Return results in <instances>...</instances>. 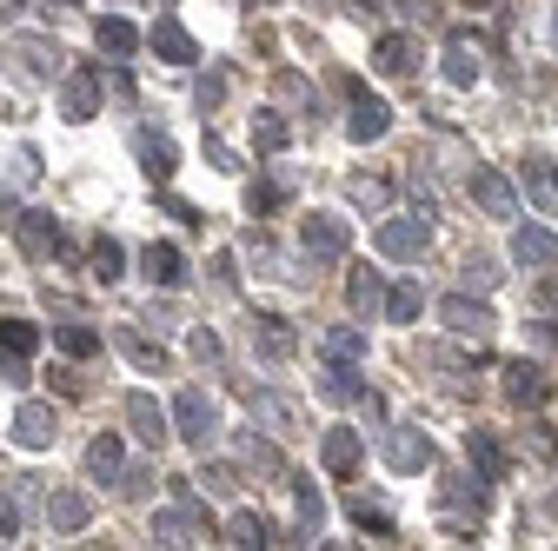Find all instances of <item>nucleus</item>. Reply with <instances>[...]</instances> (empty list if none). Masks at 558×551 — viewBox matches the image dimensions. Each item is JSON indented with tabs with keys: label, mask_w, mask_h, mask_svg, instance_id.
Segmentation results:
<instances>
[{
	"label": "nucleus",
	"mask_w": 558,
	"mask_h": 551,
	"mask_svg": "<svg viewBox=\"0 0 558 551\" xmlns=\"http://www.w3.org/2000/svg\"><path fill=\"white\" fill-rule=\"evenodd\" d=\"M246 412H253V426L272 432V439H300L306 432V405L293 392H279V385H253L246 392Z\"/></svg>",
	"instance_id": "f257e3e1"
},
{
	"label": "nucleus",
	"mask_w": 558,
	"mask_h": 551,
	"mask_svg": "<svg viewBox=\"0 0 558 551\" xmlns=\"http://www.w3.org/2000/svg\"><path fill=\"white\" fill-rule=\"evenodd\" d=\"M206 538H214V525H206L199 499L180 486V499L154 512V544H173V551H180V544H206Z\"/></svg>",
	"instance_id": "f03ea898"
},
{
	"label": "nucleus",
	"mask_w": 558,
	"mask_h": 551,
	"mask_svg": "<svg viewBox=\"0 0 558 551\" xmlns=\"http://www.w3.org/2000/svg\"><path fill=\"white\" fill-rule=\"evenodd\" d=\"M300 246H306V259L332 266V259L353 253V226H345L339 213H306V220H300Z\"/></svg>",
	"instance_id": "7ed1b4c3"
},
{
	"label": "nucleus",
	"mask_w": 558,
	"mask_h": 551,
	"mask_svg": "<svg viewBox=\"0 0 558 551\" xmlns=\"http://www.w3.org/2000/svg\"><path fill=\"white\" fill-rule=\"evenodd\" d=\"M220 432V412H214V399H206L199 385H186L180 399H173V439H186V445H206Z\"/></svg>",
	"instance_id": "20e7f679"
},
{
	"label": "nucleus",
	"mask_w": 558,
	"mask_h": 551,
	"mask_svg": "<svg viewBox=\"0 0 558 551\" xmlns=\"http://www.w3.org/2000/svg\"><path fill=\"white\" fill-rule=\"evenodd\" d=\"M439 319H446V332L452 339H472V346H485V339H493V306L485 299H472V293H452V299H439Z\"/></svg>",
	"instance_id": "39448f33"
},
{
	"label": "nucleus",
	"mask_w": 558,
	"mask_h": 551,
	"mask_svg": "<svg viewBox=\"0 0 558 551\" xmlns=\"http://www.w3.org/2000/svg\"><path fill=\"white\" fill-rule=\"evenodd\" d=\"M14 445L21 452H47L53 439H60V405H47V399H27V405H14Z\"/></svg>",
	"instance_id": "423d86ee"
},
{
	"label": "nucleus",
	"mask_w": 558,
	"mask_h": 551,
	"mask_svg": "<svg viewBox=\"0 0 558 551\" xmlns=\"http://www.w3.org/2000/svg\"><path fill=\"white\" fill-rule=\"evenodd\" d=\"M472 206L485 220H519V186L499 167H472Z\"/></svg>",
	"instance_id": "0eeeda50"
},
{
	"label": "nucleus",
	"mask_w": 558,
	"mask_h": 551,
	"mask_svg": "<svg viewBox=\"0 0 558 551\" xmlns=\"http://www.w3.org/2000/svg\"><path fill=\"white\" fill-rule=\"evenodd\" d=\"M14 240H21V253L40 266V259H53V253H60V220L47 213V206H27V213L14 220Z\"/></svg>",
	"instance_id": "6e6552de"
},
{
	"label": "nucleus",
	"mask_w": 558,
	"mask_h": 551,
	"mask_svg": "<svg viewBox=\"0 0 558 551\" xmlns=\"http://www.w3.org/2000/svg\"><path fill=\"white\" fill-rule=\"evenodd\" d=\"M100 113V66H74L66 74V87H60V120H94Z\"/></svg>",
	"instance_id": "1a4fd4ad"
},
{
	"label": "nucleus",
	"mask_w": 558,
	"mask_h": 551,
	"mask_svg": "<svg viewBox=\"0 0 558 551\" xmlns=\"http://www.w3.org/2000/svg\"><path fill=\"white\" fill-rule=\"evenodd\" d=\"M426 246H433V220H418V213L379 226V253H386V259H418Z\"/></svg>",
	"instance_id": "9d476101"
},
{
	"label": "nucleus",
	"mask_w": 558,
	"mask_h": 551,
	"mask_svg": "<svg viewBox=\"0 0 558 551\" xmlns=\"http://www.w3.org/2000/svg\"><path fill=\"white\" fill-rule=\"evenodd\" d=\"M386 465L405 472V478L426 472V465H433V439L418 432V426H392V432H386Z\"/></svg>",
	"instance_id": "9b49d317"
},
{
	"label": "nucleus",
	"mask_w": 558,
	"mask_h": 551,
	"mask_svg": "<svg viewBox=\"0 0 558 551\" xmlns=\"http://www.w3.org/2000/svg\"><path fill=\"white\" fill-rule=\"evenodd\" d=\"M439 74H446V87H472L478 74H485V53H478V40L472 34H446V66H439Z\"/></svg>",
	"instance_id": "f8f14e48"
},
{
	"label": "nucleus",
	"mask_w": 558,
	"mask_h": 551,
	"mask_svg": "<svg viewBox=\"0 0 558 551\" xmlns=\"http://www.w3.org/2000/svg\"><path fill=\"white\" fill-rule=\"evenodd\" d=\"M386 126H392V107H386L379 94L353 87V120H345V133H353L360 147H373V140H386Z\"/></svg>",
	"instance_id": "ddd939ff"
},
{
	"label": "nucleus",
	"mask_w": 558,
	"mask_h": 551,
	"mask_svg": "<svg viewBox=\"0 0 558 551\" xmlns=\"http://www.w3.org/2000/svg\"><path fill=\"white\" fill-rule=\"evenodd\" d=\"M360 458H366V439H360V432L332 426V432L319 439V465H326L332 478H353V472H360Z\"/></svg>",
	"instance_id": "4468645a"
},
{
	"label": "nucleus",
	"mask_w": 558,
	"mask_h": 551,
	"mask_svg": "<svg viewBox=\"0 0 558 551\" xmlns=\"http://www.w3.org/2000/svg\"><path fill=\"white\" fill-rule=\"evenodd\" d=\"M147 47H154L160 60H173V66H193V60H199V40H193L173 14H160V21L147 27Z\"/></svg>",
	"instance_id": "2eb2a0df"
},
{
	"label": "nucleus",
	"mask_w": 558,
	"mask_h": 551,
	"mask_svg": "<svg viewBox=\"0 0 558 551\" xmlns=\"http://www.w3.org/2000/svg\"><path fill=\"white\" fill-rule=\"evenodd\" d=\"M126 426H133V439L167 445V439H173V412H160L147 392H133V399H126Z\"/></svg>",
	"instance_id": "dca6fc26"
},
{
	"label": "nucleus",
	"mask_w": 558,
	"mask_h": 551,
	"mask_svg": "<svg viewBox=\"0 0 558 551\" xmlns=\"http://www.w3.org/2000/svg\"><path fill=\"white\" fill-rule=\"evenodd\" d=\"M87 525H94V499H87V492L66 486V492L47 499V531H66V538H74V531H87Z\"/></svg>",
	"instance_id": "f3484780"
},
{
	"label": "nucleus",
	"mask_w": 558,
	"mask_h": 551,
	"mask_svg": "<svg viewBox=\"0 0 558 551\" xmlns=\"http://www.w3.org/2000/svg\"><path fill=\"white\" fill-rule=\"evenodd\" d=\"M253 353L279 366V359H293V353H300V332H293L287 319H272V313H259V319H253Z\"/></svg>",
	"instance_id": "a211bd4d"
},
{
	"label": "nucleus",
	"mask_w": 558,
	"mask_h": 551,
	"mask_svg": "<svg viewBox=\"0 0 558 551\" xmlns=\"http://www.w3.org/2000/svg\"><path fill=\"white\" fill-rule=\"evenodd\" d=\"M14 60L27 66L34 81H60V74H66V53H60L53 40H40V34H21V40H14Z\"/></svg>",
	"instance_id": "6ab92c4d"
},
{
	"label": "nucleus",
	"mask_w": 558,
	"mask_h": 551,
	"mask_svg": "<svg viewBox=\"0 0 558 551\" xmlns=\"http://www.w3.org/2000/svg\"><path fill=\"white\" fill-rule=\"evenodd\" d=\"M506 399H512V405H525V412H532V405H545V399H551V379H545V366H532V359H512V366H506Z\"/></svg>",
	"instance_id": "aec40b11"
},
{
	"label": "nucleus",
	"mask_w": 558,
	"mask_h": 551,
	"mask_svg": "<svg viewBox=\"0 0 558 551\" xmlns=\"http://www.w3.org/2000/svg\"><path fill=\"white\" fill-rule=\"evenodd\" d=\"M512 259H519L525 272H551V266H558V233H545V226H519V233H512Z\"/></svg>",
	"instance_id": "412c9836"
},
{
	"label": "nucleus",
	"mask_w": 558,
	"mask_h": 551,
	"mask_svg": "<svg viewBox=\"0 0 558 551\" xmlns=\"http://www.w3.org/2000/svg\"><path fill=\"white\" fill-rule=\"evenodd\" d=\"M525 199L538 206L545 220H558V167H551L545 154H532V160H525Z\"/></svg>",
	"instance_id": "4be33fe9"
},
{
	"label": "nucleus",
	"mask_w": 558,
	"mask_h": 551,
	"mask_svg": "<svg viewBox=\"0 0 558 551\" xmlns=\"http://www.w3.org/2000/svg\"><path fill=\"white\" fill-rule=\"evenodd\" d=\"M140 272H147L154 286H180V280H186V259H180L173 240H154L147 253H140Z\"/></svg>",
	"instance_id": "5701e85b"
},
{
	"label": "nucleus",
	"mask_w": 558,
	"mask_h": 551,
	"mask_svg": "<svg viewBox=\"0 0 558 551\" xmlns=\"http://www.w3.org/2000/svg\"><path fill=\"white\" fill-rule=\"evenodd\" d=\"M140 40H147V34H140L133 21H120V14H100V27H94V47H100L107 60H126V53H140Z\"/></svg>",
	"instance_id": "b1692460"
},
{
	"label": "nucleus",
	"mask_w": 558,
	"mask_h": 551,
	"mask_svg": "<svg viewBox=\"0 0 558 551\" xmlns=\"http://www.w3.org/2000/svg\"><path fill=\"white\" fill-rule=\"evenodd\" d=\"M465 458H472V472L485 478V486H499V478H506V445L493 432H465Z\"/></svg>",
	"instance_id": "393cba45"
},
{
	"label": "nucleus",
	"mask_w": 558,
	"mask_h": 551,
	"mask_svg": "<svg viewBox=\"0 0 558 551\" xmlns=\"http://www.w3.org/2000/svg\"><path fill=\"white\" fill-rule=\"evenodd\" d=\"M113 346H120L140 372H160V366H167V346H160V339H147V332H133V326H113Z\"/></svg>",
	"instance_id": "a878e982"
},
{
	"label": "nucleus",
	"mask_w": 558,
	"mask_h": 551,
	"mask_svg": "<svg viewBox=\"0 0 558 551\" xmlns=\"http://www.w3.org/2000/svg\"><path fill=\"white\" fill-rule=\"evenodd\" d=\"M87 472H94V486H120L126 452H120V439H113V432H100V439L87 445Z\"/></svg>",
	"instance_id": "bb28decb"
},
{
	"label": "nucleus",
	"mask_w": 558,
	"mask_h": 551,
	"mask_svg": "<svg viewBox=\"0 0 558 551\" xmlns=\"http://www.w3.org/2000/svg\"><path fill=\"white\" fill-rule=\"evenodd\" d=\"M293 512H300V544H313L319 525H326V499H319L313 478H293Z\"/></svg>",
	"instance_id": "cd10ccee"
},
{
	"label": "nucleus",
	"mask_w": 558,
	"mask_h": 551,
	"mask_svg": "<svg viewBox=\"0 0 558 551\" xmlns=\"http://www.w3.org/2000/svg\"><path fill=\"white\" fill-rule=\"evenodd\" d=\"M220 544H240V551H259V544H279V538H272V525H266L259 512H233V518H227V531H220Z\"/></svg>",
	"instance_id": "c85d7f7f"
},
{
	"label": "nucleus",
	"mask_w": 558,
	"mask_h": 551,
	"mask_svg": "<svg viewBox=\"0 0 558 551\" xmlns=\"http://www.w3.org/2000/svg\"><path fill=\"white\" fill-rule=\"evenodd\" d=\"M319 353L339 359V366H360V359H366V326H332V332L319 339Z\"/></svg>",
	"instance_id": "c756f323"
},
{
	"label": "nucleus",
	"mask_w": 558,
	"mask_h": 551,
	"mask_svg": "<svg viewBox=\"0 0 558 551\" xmlns=\"http://www.w3.org/2000/svg\"><path fill=\"white\" fill-rule=\"evenodd\" d=\"M360 372L353 366H339V359H326V372H319V399H332V405H360Z\"/></svg>",
	"instance_id": "7c9ffc66"
},
{
	"label": "nucleus",
	"mask_w": 558,
	"mask_h": 551,
	"mask_svg": "<svg viewBox=\"0 0 558 551\" xmlns=\"http://www.w3.org/2000/svg\"><path fill=\"white\" fill-rule=\"evenodd\" d=\"M412 60H418L412 34H379V47H373V66H379V74H412Z\"/></svg>",
	"instance_id": "2f4dec72"
},
{
	"label": "nucleus",
	"mask_w": 558,
	"mask_h": 551,
	"mask_svg": "<svg viewBox=\"0 0 558 551\" xmlns=\"http://www.w3.org/2000/svg\"><path fill=\"white\" fill-rule=\"evenodd\" d=\"M345 299H353V313H360V319H373V313L386 306V280H379V272H366V266H360L353 280H345Z\"/></svg>",
	"instance_id": "473e14b6"
},
{
	"label": "nucleus",
	"mask_w": 558,
	"mask_h": 551,
	"mask_svg": "<svg viewBox=\"0 0 558 551\" xmlns=\"http://www.w3.org/2000/svg\"><path fill=\"white\" fill-rule=\"evenodd\" d=\"M87 266H94V280H100V286H113L120 272H126V253H120V240H113V233H100V240L87 246Z\"/></svg>",
	"instance_id": "72a5a7b5"
},
{
	"label": "nucleus",
	"mask_w": 558,
	"mask_h": 551,
	"mask_svg": "<svg viewBox=\"0 0 558 551\" xmlns=\"http://www.w3.org/2000/svg\"><path fill=\"white\" fill-rule=\"evenodd\" d=\"M53 346H60L66 359H94V353H100V332L81 326V319H66V326H53Z\"/></svg>",
	"instance_id": "f704fd0d"
},
{
	"label": "nucleus",
	"mask_w": 558,
	"mask_h": 551,
	"mask_svg": "<svg viewBox=\"0 0 558 551\" xmlns=\"http://www.w3.org/2000/svg\"><path fill=\"white\" fill-rule=\"evenodd\" d=\"M133 154H140V167H147L154 180L173 173V140H160V133H133Z\"/></svg>",
	"instance_id": "c9c22d12"
},
{
	"label": "nucleus",
	"mask_w": 558,
	"mask_h": 551,
	"mask_svg": "<svg viewBox=\"0 0 558 551\" xmlns=\"http://www.w3.org/2000/svg\"><path fill=\"white\" fill-rule=\"evenodd\" d=\"M193 486H206V499H233L240 492V465L233 458H214V465H199Z\"/></svg>",
	"instance_id": "e433bc0d"
},
{
	"label": "nucleus",
	"mask_w": 558,
	"mask_h": 551,
	"mask_svg": "<svg viewBox=\"0 0 558 551\" xmlns=\"http://www.w3.org/2000/svg\"><path fill=\"white\" fill-rule=\"evenodd\" d=\"M345 199H353V206H366V213H379V206L392 199V186H386L379 173H353V180H345Z\"/></svg>",
	"instance_id": "4c0bfd02"
},
{
	"label": "nucleus",
	"mask_w": 558,
	"mask_h": 551,
	"mask_svg": "<svg viewBox=\"0 0 558 551\" xmlns=\"http://www.w3.org/2000/svg\"><path fill=\"white\" fill-rule=\"evenodd\" d=\"M418 313H426V293H418V286H412V280H405V286H392V293H386V319H392V326H412V319H418Z\"/></svg>",
	"instance_id": "58836bf2"
},
{
	"label": "nucleus",
	"mask_w": 558,
	"mask_h": 551,
	"mask_svg": "<svg viewBox=\"0 0 558 551\" xmlns=\"http://www.w3.org/2000/svg\"><path fill=\"white\" fill-rule=\"evenodd\" d=\"M40 346V332L27 326V319H0V353H14V359H27Z\"/></svg>",
	"instance_id": "ea45409f"
},
{
	"label": "nucleus",
	"mask_w": 558,
	"mask_h": 551,
	"mask_svg": "<svg viewBox=\"0 0 558 551\" xmlns=\"http://www.w3.org/2000/svg\"><path fill=\"white\" fill-rule=\"evenodd\" d=\"M287 140H293V126L279 120V113H259V120H253V147H259V154H279Z\"/></svg>",
	"instance_id": "a19ab883"
},
{
	"label": "nucleus",
	"mask_w": 558,
	"mask_h": 551,
	"mask_svg": "<svg viewBox=\"0 0 558 551\" xmlns=\"http://www.w3.org/2000/svg\"><path fill=\"white\" fill-rule=\"evenodd\" d=\"M240 458H246L259 478H287V465H279V452H272L266 439H240Z\"/></svg>",
	"instance_id": "79ce46f5"
},
{
	"label": "nucleus",
	"mask_w": 558,
	"mask_h": 551,
	"mask_svg": "<svg viewBox=\"0 0 558 551\" xmlns=\"http://www.w3.org/2000/svg\"><path fill=\"white\" fill-rule=\"evenodd\" d=\"M459 272H465V286H478V293H493V286L506 280V272H499V259H485V253H472Z\"/></svg>",
	"instance_id": "37998d69"
},
{
	"label": "nucleus",
	"mask_w": 558,
	"mask_h": 551,
	"mask_svg": "<svg viewBox=\"0 0 558 551\" xmlns=\"http://www.w3.org/2000/svg\"><path fill=\"white\" fill-rule=\"evenodd\" d=\"M279 199H287V186H279V180H253V186H246V213L259 220V213H272Z\"/></svg>",
	"instance_id": "c03bdc74"
},
{
	"label": "nucleus",
	"mask_w": 558,
	"mask_h": 551,
	"mask_svg": "<svg viewBox=\"0 0 558 551\" xmlns=\"http://www.w3.org/2000/svg\"><path fill=\"white\" fill-rule=\"evenodd\" d=\"M154 478H160L154 465H126V472H120V492H126V499H147V492H154Z\"/></svg>",
	"instance_id": "a18cd8bd"
},
{
	"label": "nucleus",
	"mask_w": 558,
	"mask_h": 551,
	"mask_svg": "<svg viewBox=\"0 0 558 551\" xmlns=\"http://www.w3.org/2000/svg\"><path fill=\"white\" fill-rule=\"evenodd\" d=\"M353 525H366V531H379V538H392V518H386L379 505H366V499H353Z\"/></svg>",
	"instance_id": "49530a36"
},
{
	"label": "nucleus",
	"mask_w": 558,
	"mask_h": 551,
	"mask_svg": "<svg viewBox=\"0 0 558 551\" xmlns=\"http://www.w3.org/2000/svg\"><path fill=\"white\" fill-rule=\"evenodd\" d=\"M193 100H199V113H214V107H220V100H227V74H206V81H199V94H193Z\"/></svg>",
	"instance_id": "de8ad7c7"
},
{
	"label": "nucleus",
	"mask_w": 558,
	"mask_h": 551,
	"mask_svg": "<svg viewBox=\"0 0 558 551\" xmlns=\"http://www.w3.org/2000/svg\"><path fill=\"white\" fill-rule=\"evenodd\" d=\"M186 346H193V359H220V332H214V326H193Z\"/></svg>",
	"instance_id": "09e8293b"
},
{
	"label": "nucleus",
	"mask_w": 558,
	"mask_h": 551,
	"mask_svg": "<svg viewBox=\"0 0 558 551\" xmlns=\"http://www.w3.org/2000/svg\"><path fill=\"white\" fill-rule=\"evenodd\" d=\"M532 299H538V313H558V266H551V272H538Z\"/></svg>",
	"instance_id": "8fccbe9b"
},
{
	"label": "nucleus",
	"mask_w": 558,
	"mask_h": 551,
	"mask_svg": "<svg viewBox=\"0 0 558 551\" xmlns=\"http://www.w3.org/2000/svg\"><path fill=\"white\" fill-rule=\"evenodd\" d=\"M14 531H21V512H14V499H8V492H0V544H8Z\"/></svg>",
	"instance_id": "3c124183"
},
{
	"label": "nucleus",
	"mask_w": 558,
	"mask_h": 551,
	"mask_svg": "<svg viewBox=\"0 0 558 551\" xmlns=\"http://www.w3.org/2000/svg\"><path fill=\"white\" fill-rule=\"evenodd\" d=\"M206 160L227 167V173H240V167H233V154H227V140H214V133H206Z\"/></svg>",
	"instance_id": "603ef678"
},
{
	"label": "nucleus",
	"mask_w": 558,
	"mask_h": 551,
	"mask_svg": "<svg viewBox=\"0 0 558 551\" xmlns=\"http://www.w3.org/2000/svg\"><path fill=\"white\" fill-rule=\"evenodd\" d=\"M167 213H173V220H186V226H199V206H186V199H173V193H167Z\"/></svg>",
	"instance_id": "864d4df0"
},
{
	"label": "nucleus",
	"mask_w": 558,
	"mask_h": 551,
	"mask_svg": "<svg viewBox=\"0 0 558 551\" xmlns=\"http://www.w3.org/2000/svg\"><path fill=\"white\" fill-rule=\"evenodd\" d=\"M0 14H27V0H0Z\"/></svg>",
	"instance_id": "5fc2aeb1"
},
{
	"label": "nucleus",
	"mask_w": 558,
	"mask_h": 551,
	"mask_svg": "<svg viewBox=\"0 0 558 551\" xmlns=\"http://www.w3.org/2000/svg\"><path fill=\"white\" fill-rule=\"evenodd\" d=\"M472 8H506V0H472Z\"/></svg>",
	"instance_id": "6e6d98bb"
},
{
	"label": "nucleus",
	"mask_w": 558,
	"mask_h": 551,
	"mask_svg": "<svg viewBox=\"0 0 558 551\" xmlns=\"http://www.w3.org/2000/svg\"><path fill=\"white\" fill-rule=\"evenodd\" d=\"M47 8H81V0H47Z\"/></svg>",
	"instance_id": "4d7b16f0"
}]
</instances>
